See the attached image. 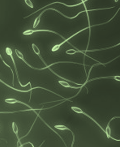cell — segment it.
<instances>
[{"label":"cell","instance_id":"10","mask_svg":"<svg viewBox=\"0 0 120 147\" xmlns=\"http://www.w3.org/2000/svg\"><path fill=\"white\" fill-rule=\"evenodd\" d=\"M58 82L61 85L64 87L65 88H74V89H79V88H80L81 89L80 90H79V92L75 95V96H77L79 93H80L82 87H83L82 86L79 87L73 86L70 85L67 82L63 81V80H59Z\"/></svg>","mask_w":120,"mask_h":147},{"label":"cell","instance_id":"11","mask_svg":"<svg viewBox=\"0 0 120 147\" xmlns=\"http://www.w3.org/2000/svg\"><path fill=\"white\" fill-rule=\"evenodd\" d=\"M35 109H29L28 110H20L18 111H0V114H13L15 113L21 112H24L25 111H34Z\"/></svg>","mask_w":120,"mask_h":147},{"label":"cell","instance_id":"4","mask_svg":"<svg viewBox=\"0 0 120 147\" xmlns=\"http://www.w3.org/2000/svg\"><path fill=\"white\" fill-rule=\"evenodd\" d=\"M52 32V33L55 34H57L60 36V37L64 39V38L62 37L61 35L59 34V33H57L56 32H54V31L51 30H49L46 29H39V30H26L24 31L23 32V34L24 36H30V35L33 34L35 32Z\"/></svg>","mask_w":120,"mask_h":147},{"label":"cell","instance_id":"14","mask_svg":"<svg viewBox=\"0 0 120 147\" xmlns=\"http://www.w3.org/2000/svg\"><path fill=\"white\" fill-rule=\"evenodd\" d=\"M24 2L28 6V7L31 8L33 9L34 8V5L33 3H32V1L30 0H25Z\"/></svg>","mask_w":120,"mask_h":147},{"label":"cell","instance_id":"9","mask_svg":"<svg viewBox=\"0 0 120 147\" xmlns=\"http://www.w3.org/2000/svg\"><path fill=\"white\" fill-rule=\"evenodd\" d=\"M54 127L55 128L58 130H61V131H64V130H68V131H70L71 132L73 136V140L71 146L73 147L75 140V136L73 131L70 129V128H68V127H66V126L64 125H55Z\"/></svg>","mask_w":120,"mask_h":147},{"label":"cell","instance_id":"13","mask_svg":"<svg viewBox=\"0 0 120 147\" xmlns=\"http://www.w3.org/2000/svg\"><path fill=\"white\" fill-rule=\"evenodd\" d=\"M0 59H1V60H2V62H3V63L5 65H6L7 67H8V68H9L10 71H11L12 73V84L13 86H14V79H15V75H14V71L11 68V66H10L8 64L6 63V62L4 60L3 58L2 55L1 53H0Z\"/></svg>","mask_w":120,"mask_h":147},{"label":"cell","instance_id":"1","mask_svg":"<svg viewBox=\"0 0 120 147\" xmlns=\"http://www.w3.org/2000/svg\"><path fill=\"white\" fill-rule=\"evenodd\" d=\"M5 51H6V54H7V55L9 56L10 58H11L12 61L13 65H14V69H15L17 79H18V83H19V85H20V86L22 87H26L30 84L31 88H32V84H31V82H28L27 84H25V85H23V84H22L21 82L20 78H19V74H18V71L16 63L14 57H13V51L12 49H10V48L9 47H6V49H5Z\"/></svg>","mask_w":120,"mask_h":147},{"label":"cell","instance_id":"5","mask_svg":"<svg viewBox=\"0 0 120 147\" xmlns=\"http://www.w3.org/2000/svg\"><path fill=\"white\" fill-rule=\"evenodd\" d=\"M5 102L6 103L9 104H15L16 103H19L22 104V105H25V106L29 108V109H33L32 107L30 106V105H28L27 103H25L23 101L19 100L14 98H7L5 100Z\"/></svg>","mask_w":120,"mask_h":147},{"label":"cell","instance_id":"7","mask_svg":"<svg viewBox=\"0 0 120 147\" xmlns=\"http://www.w3.org/2000/svg\"><path fill=\"white\" fill-rule=\"evenodd\" d=\"M120 118V117H114L112 118V119H111V120L109 121V122H108L106 128V129L105 130V133L106 134L107 137L108 139H109L111 138L112 140H115V141H120V140H117V139L114 138L112 137V136H111V129L110 127V123L112 121H113V119H116V118Z\"/></svg>","mask_w":120,"mask_h":147},{"label":"cell","instance_id":"6","mask_svg":"<svg viewBox=\"0 0 120 147\" xmlns=\"http://www.w3.org/2000/svg\"><path fill=\"white\" fill-rule=\"evenodd\" d=\"M88 28V27H87V28H85L84 29L81 30L79 31V32H77L75 34L73 35V36H71V37L68 38H67V39L65 40L64 41H63V42H61L60 44H57V45H54V46L52 48V51L53 52H55L59 50L60 48V47L62 46L63 44H64L65 42H67V41H68L69 40H70V39L74 37V36H76L77 34H78L79 33V32H83V31H84L85 30L87 29V28Z\"/></svg>","mask_w":120,"mask_h":147},{"label":"cell","instance_id":"3","mask_svg":"<svg viewBox=\"0 0 120 147\" xmlns=\"http://www.w3.org/2000/svg\"><path fill=\"white\" fill-rule=\"evenodd\" d=\"M71 109L74 112L78 113V114H83V115L88 117L89 118V119H90L91 120L93 121L94 122V123H96V124L102 130L103 132L105 133V130L104 129V128H103L102 127V126L100 125L99 124V123H98V122L96 121L95 119H94L93 118H92V117H91V116H90L89 115H88V114H87V113H86L85 112L83 111L81 109V108L76 106H72L71 107Z\"/></svg>","mask_w":120,"mask_h":147},{"label":"cell","instance_id":"12","mask_svg":"<svg viewBox=\"0 0 120 147\" xmlns=\"http://www.w3.org/2000/svg\"><path fill=\"white\" fill-rule=\"evenodd\" d=\"M32 48L35 54L37 55L40 58V59H41V60L45 64V62H44L43 59L42 58V57L40 55V51L39 49L38 48L37 45L34 43H33L32 44Z\"/></svg>","mask_w":120,"mask_h":147},{"label":"cell","instance_id":"2","mask_svg":"<svg viewBox=\"0 0 120 147\" xmlns=\"http://www.w3.org/2000/svg\"><path fill=\"white\" fill-rule=\"evenodd\" d=\"M0 82L2 83V84H3L4 85L6 86V87H8V88L13 90L16 91V92L23 93H28V92H31L30 101L31 99V92H32V90H33L37 89V88H40V89H43L44 90L48 91V92L49 91V90L47 89V88L40 86L34 87V88H30V89L28 90H22L18 89V88H14V87L12 86L9 85V84H7V83L5 82L4 81H3V80H2L1 78H0Z\"/></svg>","mask_w":120,"mask_h":147},{"label":"cell","instance_id":"15","mask_svg":"<svg viewBox=\"0 0 120 147\" xmlns=\"http://www.w3.org/2000/svg\"><path fill=\"white\" fill-rule=\"evenodd\" d=\"M0 132H1V128H0Z\"/></svg>","mask_w":120,"mask_h":147},{"label":"cell","instance_id":"8","mask_svg":"<svg viewBox=\"0 0 120 147\" xmlns=\"http://www.w3.org/2000/svg\"><path fill=\"white\" fill-rule=\"evenodd\" d=\"M12 128L13 132H14V134L16 136L18 142L17 143V146H19H19H20V145H21L22 144H21V140L19 136V128H18L17 124H16L15 122H13L12 123Z\"/></svg>","mask_w":120,"mask_h":147}]
</instances>
